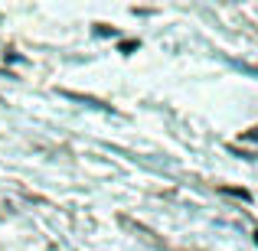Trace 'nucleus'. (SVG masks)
I'll use <instances>...</instances> for the list:
<instances>
[{"label": "nucleus", "mask_w": 258, "mask_h": 251, "mask_svg": "<svg viewBox=\"0 0 258 251\" xmlns=\"http://www.w3.org/2000/svg\"><path fill=\"white\" fill-rule=\"evenodd\" d=\"M245 140H258V127L255 131H245Z\"/></svg>", "instance_id": "nucleus-1"}]
</instances>
